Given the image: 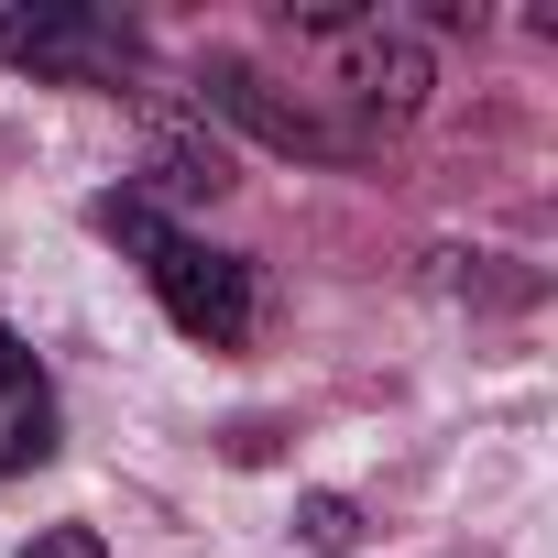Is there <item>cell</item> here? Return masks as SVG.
<instances>
[{"instance_id": "1", "label": "cell", "mask_w": 558, "mask_h": 558, "mask_svg": "<svg viewBox=\"0 0 558 558\" xmlns=\"http://www.w3.org/2000/svg\"><path fill=\"white\" fill-rule=\"evenodd\" d=\"M99 230L143 252V274H154V296H165V318H175L186 340L230 351V340L252 329V263H241V252H208V241L165 230V219H154L143 197H99Z\"/></svg>"}, {"instance_id": "2", "label": "cell", "mask_w": 558, "mask_h": 558, "mask_svg": "<svg viewBox=\"0 0 558 558\" xmlns=\"http://www.w3.org/2000/svg\"><path fill=\"white\" fill-rule=\"evenodd\" d=\"M296 45L329 66V88L362 121H416L427 110V45L384 12H296Z\"/></svg>"}, {"instance_id": "4", "label": "cell", "mask_w": 558, "mask_h": 558, "mask_svg": "<svg viewBox=\"0 0 558 558\" xmlns=\"http://www.w3.org/2000/svg\"><path fill=\"white\" fill-rule=\"evenodd\" d=\"M34 460H56V384L23 351V329H0V482Z\"/></svg>"}, {"instance_id": "5", "label": "cell", "mask_w": 558, "mask_h": 558, "mask_svg": "<svg viewBox=\"0 0 558 558\" xmlns=\"http://www.w3.org/2000/svg\"><path fill=\"white\" fill-rule=\"evenodd\" d=\"M296 525H307V547H351V536H362V514H351L340 493H307V504H296Z\"/></svg>"}, {"instance_id": "3", "label": "cell", "mask_w": 558, "mask_h": 558, "mask_svg": "<svg viewBox=\"0 0 558 558\" xmlns=\"http://www.w3.org/2000/svg\"><path fill=\"white\" fill-rule=\"evenodd\" d=\"M0 56L45 88H121L143 66L121 12H88V0H34V12H0Z\"/></svg>"}, {"instance_id": "6", "label": "cell", "mask_w": 558, "mask_h": 558, "mask_svg": "<svg viewBox=\"0 0 558 558\" xmlns=\"http://www.w3.org/2000/svg\"><path fill=\"white\" fill-rule=\"evenodd\" d=\"M23 558H110V547H99V525H45Z\"/></svg>"}]
</instances>
